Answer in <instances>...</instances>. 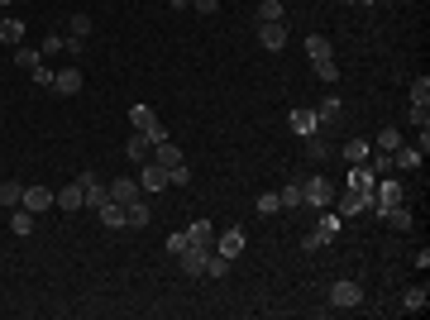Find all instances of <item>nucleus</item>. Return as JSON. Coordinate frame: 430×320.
<instances>
[{
    "instance_id": "obj_1",
    "label": "nucleus",
    "mask_w": 430,
    "mask_h": 320,
    "mask_svg": "<svg viewBox=\"0 0 430 320\" xmlns=\"http://www.w3.org/2000/svg\"><path fill=\"white\" fill-rule=\"evenodd\" d=\"M401 201H406V187H401V182H392V177H378V182H373V210H378V220L387 210H397Z\"/></svg>"
},
{
    "instance_id": "obj_2",
    "label": "nucleus",
    "mask_w": 430,
    "mask_h": 320,
    "mask_svg": "<svg viewBox=\"0 0 430 320\" xmlns=\"http://www.w3.org/2000/svg\"><path fill=\"white\" fill-rule=\"evenodd\" d=\"M330 306H334V311H359V306H364V287H359L354 277L330 282Z\"/></svg>"
},
{
    "instance_id": "obj_3",
    "label": "nucleus",
    "mask_w": 430,
    "mask_h": 320,
    "mask_svg": "<svg viewBox=\"0 0 430 320\" xmlns=\"http://www.w3.org/2000/svg\"><path fill=\"white\" fill-rule=\"evenodd\" d=\"M77 187H81V206H86V210H101L106 201H111L106 182H101L96 172H77Z\"/></svg>"
},
{
    "instance_id": "obj_4",
    "label": "nucleus",
    "mask_w": 430,
    "mask_h": 320,
    "mask_svg": "<svg viewBox=\"0 0 430 320\" xmlns=\"http://www.w3.org/2000/svg\"><path fill=\"white\" fill-rule=\"evenodd\" d=\"M129 120H134V129H139L143 139H148V144H158V139H168V129H163V120L153 110H148V105H134V110H129Z\"/></svg>"
},
{
    "instance_id": "obj_5",
    "label": "nucleus",
    "mask_w": 430,
    "mask_h": 320,
    "mask_svg": "<svg viewBox=\"0 0 430 320\" xmlns=\"http://www.w3.org/2000/svg\"><path fill=\"white\" fill-rule=\"evenodd\" d=\"M302 196H306V206L330 210V201H334V182H330V177H311V182H302Z\"/></svg>"
},
{
    "instance_id": "obj_6",
    "label": "nucleus",
    "mask_w": 430,
    "mask_h": 320,
    "mask_svg": "<svg viewBox=\"0 0 430 320\" xmlns=\"http://www.w3.org/2000/svg\"><path fill=\"white\" fill-rule=\"evenodd\" d=\"M330 206L339 210V215H364V210H373V192H354V187H344Z\"/></svg>"
},
{
    "instance_id": "obj_7",
    "label": "nucleus",
    "mask_w": 430,
    "mask_h": 320,
    "mask_svg": "<svg viewBox=\"0 0 430 320\" xmlns=\"http://www.w3.org/2000/svg\"><path fill=\"white\" fill-rule=\"evenodd\" d=\"M244 249H249V234H244L239 224H230V229H220V234H215V254H225L230 263H235Z\"/></svg>"
},
{
    "instance_id": "obj_8",
    "label": "nucleus",
    "mask_w": 430,
    "mask_h": 320,
    "mask_svg": "<svg viewBox=\"0 0 430 320\" xmlns=\"http://www.w3.org/2000/svg\"><path fill=\"white\" fill-rule=\"evenodd\" d=\"M187 249H196V254H210V249H215V224H210V220H191Z\"/></svg>"
},
{
    "instance_id": "obj_9",
    "label": "nucleus",
    "mask_w": 430,
    "mask_h": 320,
    "mask_svg": "<svg viewBox=\"0 0 430 320\" xmlns=\"http://www.w3.org/2000/svg\"><path fill=\"white\" fill-rule=\"evenodd\" d=\"M163 187H173V182H168V167H158L153 158L139 162V192H163Z\"/></svg>"
},
{
    "instance_id": "obj_10",
    "label": "nucleus",
    "mask_w": 430,
    "mask_h": 320,
    "mask_svg": "<svg viewBox=\"0 0 430 320\" xmlns=\"http://www.w3.org/2000/svg\"><path fill=\"white\" fill-rule=\"evenodd\" d=\"M106 192H111L115 206H129V201H139V177H115Z\"/></svg>"
},
{
    "instance_id": "obj_11",
    "label": "nucleus",
    "mask_w": 430,
    "mask_h": 320,
    "mask_svg": "<svg viewBox=\"0 0 430 320\" xmlns=\"http://www.w3.org/2000/svg\"><path fill=\"white\" fill-rule=\"evenodd\" d=\"M339 229H344V215H339V210H325V215H320V224L311 229V234H316L320 244H334V239H339Z\"/></svg>"
},
{
    "instance_id": "obj_12",
    "label": "nucleus",
    "mask_w": 430,
    "mask_h": 320,
    "mask_svg": "<svg viewBox=\"0 0 430 320\" xmlns=\"http://www.w3.org/2000/svg\"><path fill=\"white\" fill-rule=\"evenodd\" d=\"M373 182H378V172H373L368 162H349V177H344V187H354V192H373Z\"/></svg>"
},
{
    "instance_id": "obj_13",
    "label": "nucleus",
    "mask_w": 430,
    "mask_h": 320,
    "mask_svg": "<svg viewBox=\"0 0 430 320\" xmlns=\"http://www.w3.org/2000/svg\"><path fill=\"white\" fill-rule=\"evenodd\" d=\"M258 43L268 53H282L287 48V24H258Z\"/></svg>"
},
{
    "instance_id": "obj_14",
    "label": "nucleus",
    "mask_w": 430,
    "mask_h": 320,
    "mask_svg": "<svg viewBox=\"0 0 430 320\" xmlns=\"http://www.w3.org/2000/svg\"><path fill=\"white\" fill-rule=\"evenodd\" d=\"M287 129H292L297 139H306V134H316L320 129V120H316V110H292L287 115Z\"/></svg>"
},
{
    "instance_id": "obj_15",
    "label": "nucleus",
    "mask_w": 430,
    "mask_h": 320,
    "mask_svg": "<svg viewBox=\"0 0 430 320\" xmlns=\"http://www.w3.org/2000/svg\"><path fill=\"white\" fill-rule=\"evenodd\" d=\"M53 206H58V210H67V215H77V210H81V187H77V182L58 187V192H53Z\"/></svg>"
},
{
    "instance_id": "obj_16",
    "label": "nucleus",
    "mask_w": 430,
    "mask_h": 320,
    "mask_svg": "<svg viewBox=\"0 0 430 320\" xmlns=\"http://www.w3.org/2000/svg\"><path fill=\"white\" fill-rule=\"evenodd\" d=\"M24 210H34V215H43V210H53V192L48 187H24V201H19Z\"/></svg>"
},
{
    "instance_id": "obj_17",
    "label": "nucleus",
    "mask_w": 430,
    "mask_h": 320,
    "mask_svg": "<svg viewBox=\"0 0 430 320\" xmlns=\"http://www.w3.org/2000/svg\"><path fill=\"white\" fill-rule=\"evenodd\" d=\"M81 91V72L77 67H63L58 77H53V96H77Z\"/></svg>"
},
{
    "instance_id": "obj_18",
    "label": "nucleus",
    "mask_w": 430,
    "mask_h": 320,
    "mask_svg": "<svg viewBox=\"0 0 430 320\" xmlns=\"http://www.w3.org/2000/svg\"><path fill=\"white\" fill-rule=\"evenodd\" d=\"M125 158H129V162H148V158H153V144L143 139L139 129H134V134L125 139Z\"/></svg>"
},
{
    "instance_id": "obj_19",
    "label": "nucleus",
    "mask_w": 430,
    "mask_h": 320,
    "mask_svg": "<svg viewBox=\"0 0 430 320\" xmlns=\"http://www.w3.org/2000/svg\"><path fill=\"white\" fill-rule=\"evenodd\" d=\"M421 158H426V153H421L416 144H401V148H392V167H401V172L421 167Z\"/></svg>"
},
{
    "instance_id": "obj_20",
    "label": "nucleus",
    "mask_w": 430,
    "mask_h": 320,
    "mask_svg": "<svg viewBox=\"0 0 430 320\" xmlns=\"http://www.w3.org/2000/svg\"><path fill=\"white\" fill-rule=\"evenodd\" d=\"M153 162H158V167H177V162H182V148H177L173 139H158V144H153Z\"/></svg>"
},
{
    "instance_id": "obj_21",
    "label": "nucleus",
    "mask_w": 430,
    "mask_h": 320,
    "mask_svg": "<svg viewBox=\"0 0 430 320\" xmlns=\"http://www.w3.org/2000/svg\"><path fill=\"white\" fill-rule=\"evenodd\" d=\"M177 268L187 272V277H206V254L187 249V254H177Z\"/></svg>"
},
{
    "instance_id": "obj_22",
    "label": "nucleus",
    "mask_w": 430,
    "mask_h": 320,
    "mask_svg": "<svg viewBox=\"0 0 430 320\" xmlns=\"http://www.w3.org/2000/svg\"><path fill=\"white\" fill-rule=\"evenodd\" d=\"M426 301H430V291H426V282H416V287H406L401 291V311H426Z\"/></svg>"
},
{
    "instance_id": "obj_23",
    "label": "nucleus",
    "mask_w": 430,
    "mask_h": 320,
    "mask_svg": "<svg viewBox=\"0 0 430 320\" xmlns=\"http://www.w3.org/2000/svg\"><path fill=\"white\" fill-rule=\"evenodd\" d=\"M34 220H39L34 210L15 206V210H10V234H19V239H24V234H34Z\"/></svg>"
},
{
    "instance_id": "obj_24",
    "label": "nucleus",
    "mask_w": 430,
    "mask_h": 320,
    "mask_svg": "<svg viewBox=\"0 0 430 320\" xmlns=\"http://www.w3.org/2000/svg\"><path fill=\"white\" fill-rule=\"evenodd\" d=\"M392 148H401V129L397 125H382L378 139H373V153H392Z\"/></svg>"
},
{
    "instance_id": "obj_25",
    "label": "nucleus",
    "mask_w": 430,
    "mask_h": 320,
    "mask_svg": "<svg viewBox=\"0 0 430 320\" xmlns=\"http://www.w3.org/2000/svg\"><path fill=\"white\" fill-rule=\"evenodd\" d=\"M258 24H287L282 0H258Z\"/></svg>"
},
{
    "instance_id": "obj_26",
    "label": "nucleus",
    "mask_w": 430,
    "mask_h": 320,
    "mask_svg": "<svg viewBox=\"0 0 430 320\" xmlns=\"http://www.w3.org/2000/svg\"><path fill=\"white\" fill-rule=\"evenodd\" d=\"M96 220L106 224V229H125V206H115V201H106V206L96 210Z\"/></svg>"
},
{
    "instance_id": "obj_27",
    "label": "nucleus",
    "mask_w": 430,
    "mask_h": 320,
    "mask_svg": "<svg viewBox=\"0 0 430 320\" xmlns=\"http://www.w3.org/2000/svg\"><path fill=\"white\" fill-rule=\"evenodd\" d=\"M339 115H344V100H339V96H325V100L316 105V120H320V125H334Z\"/></svg>"
},
{
    "instance_id": "obj_28",
    "label": "nucleus",
    "mask_w": 430,
    "mask_h": 320,
    "mask_svg": "<svg viewBox=\"0 0 430 320\" xmlns=\"http://www.w3.org/2000/svg\"><path fill=\"white\" fill-rule=\"evenodd\" d=\"M24 201V182H0V210H15Z\"/></svg>"
},
{
    "instance_id": "obj_29",
    "label": "nucleus",
    "mask_w": 430,
    "mask_h": 320,
    "mask_svg": "<svg viewBox=\"0 0 430 320\" xmlns=\"http://www.w3.org/2000/svg\"><path fill=\"white\" fill-rule=\"evenodd\" d=\"M306 58H311V63H320V58H334L330 38H325V33H311V38H306Z\"/></svg>"
},
{
    "instance_id": "obj_30",
    "label": "nucleus",
    "mask_w": 430,
    "mask_h": 320,
    "mask_svg": "<svg viewBox=\"0 0 430 320\" xmlns=\"http://www.w3.org/2000/svg\"><path fill=\"white\" fill-rule=\"evenodd\" d=\"M143 224H148V206H143V196H139V201L125 206V229H143Z\"/></svg>"
},
{
    "instance_id": "obj_31",
    "label": "nucleus",
    "mask_w": 430,
    "mask_h": 320,
    "mask_svg": "<svg viewBox=\"0 0 430 320\" xmlns=\"http://www.w3.org/2000/svg\"><path fill=\"white\" fill-rule=\"evenodd\" d=\"M277 201H282V210H302L306 196H302V182H287L282 192H277Z\"/></svg>"
},
{
    "instance_id": "obj_32",
    "label": "nucleus",
    "mask_w": 430,
    "mask_h": 320,
    "mask_svg": "<svg viewBox=\"0 0 430 320\" xmlns=\"http://www.w3.org/2000/svg\"><path fill=\"white\" fill-rule=\"evenodd\" d=\"M19 38H24V19L5 15V19H0V43H19Z\"/></svg>"
},
{
    "instance_id": "obj_33",
    "label": "nucleus",
    "mask_w": 430,
    "mask_h": 320,
    "mask_svg": "<svg viewBox=\"0 0 430 320\" xmlns=\"http://www.w3.org/2000/svg\"><path fill=\"white\" fill-rule=\"evenodd\" d=\"M373 158V144H368V139H349V144H344V162H368Z\"/></svg>"
},
{
    "instance_id": "obj_34",
    "label": "nucleus",
    "mask_w": 430,
    "mask_h": 320,
    "mask_svg": "<svg viewBox=\"0 0 430 320\" xmlns=\"http://www.w3.org/2000/svg\"><path fill=\"white\" fill-rule=\"evenodd\" d=\"M67 38H81V43H86V38H91V15H72L67 19Z\"/></svg>"
},
{
    "instance_id": "obj_35",
    "label": "nucleus",
    "mask_w": 430,
    "mask_h": 320,
    "mask_svg": "<svg viewBox=\"0 0 430 320\" xmlns=\"http://www.w3.org/2000/svg\"><path fill=\"white\" fill-rule=\"evenodd\" d=\"M316 67V77L325 81V86H334V81H339V63H334V58H320V63H311Z\"/></svg>"
},
{
    "instance_id": "obj_36",
    "label": "nucleus",
    "mask_w": 430,
    "mask_h": 320,
    "mask_svg": "<svg viewBox=\"0 0 430 320\" xmlns=\"http://www.w3.org/2000/svg\"><path fill=\"white\" fill-rule=\"evenodd\" d=\"M411 105L430 110V77H416V81H411Z\"/></svg>"
},
{
    "instance_id": "obj_37",
    "label": "nucleus",
    "mask_w": 430,
    "mask_h": 320,
    "mask_svg": "<svg viewBox=\"0 0 430 320\" xmlns=\"http://www.w3.org/2000/svg\"><path fill=\"white\" fill-rule=\"evenodd\" d=\"M306 158H316V162L330 158V148H325V139H320V129H316V134H306Z\"/></svg>"
},
{
    "instance_id": "obj_38",
    "label": "nucleus",
    "mask_w": 430,
    "mask_h": 320,
    "mask_svg": "<svg viewBox=\"0 0 430 320\" xmlns=\"http://www.w3.org/2000/svg\"><path fill=\"white\" fill-rule=\"evenodd\" d=\"M39 63H43V53H34V48H15V67H19V72H34Z\"/></svg>"
},
{
    "instance_id": "obj_39",
    "label": "nucleus",
    "mask_w": 430,
    "mask_h": 320,
    "mask_svg": "<svg viewBox=\"0 0 430 320\" xmlns=\"http://www.w3.org/2000/svg\"><path fill=\"white\" fill-rule=\"evenodd\" d=\"M225 272H230V258L210 249V254H206V277H225Z\"/></svg>"
},
{
    "instance_id": "obj_40",
    "label": "nucleus",
    "mask_w": 430,
    "mask_h": 320,
    "mask_svg": "<svg viewBox=\"0 0 430 320\" xmlns=\"http://www.w3.org/2000/svg\"><path fill=\"white\" fill-rule=\"evenodd\" d=\"M382 220L392 224V229H411V210H406V201H401L397 210H387V215H382Z\"/></svg>"
},
{
    "instance_id": "obj_41",
    "label": "nucleus",
    "mask_w": 430,
    "mask_h": 320,
    "mask_svg": "<svg viewBox=\"0 0 430 320\" xmlns=\"http://www.w3.org/2000/svg\"><path fill=\"white\" fill-rule=\"evenodd\" d=\"M277 210H282L277 192H263V196H258V215H277Z\"/></svg>"
},
{
    "instance_id": "obj_42",
    "label": "nucleus",
    "mask_w": 430,
    "mask_h": 320,
    "mask_svg": "<svg viewBox=\"0 0 430 320\" xmlns=\"http://www.w3.org/2000/svg\"><path fill=\"white\" fill-rule=\"evenodd\" d=\"M168 182H173V187H187V182H191V167H187V162L168 167Z\"/></svg>"
},
{
    "instance_id": "obj_43",
    "label": "nucleus",
    "mask_w": 430,
    "mask_h": 320,
    "mask_svg": "<svg viewBox=\"0 0 430 320\" xmlns=\"http://www.w3.org/2000/svg\"><path fill=\"white\" fill-rule=\"evenodd\" d=\"M63 48H67V33H48V38H43V48H39V53L48 58V53H63Z\"/></svg>"
},
{
    "instance_id": "obj_44",
    "label": "nucleus",
    "mask_w": 430,
    "mask_h": 320,
    "mask_svg": "<svg viewBox=\"0 0 430 320\" xmlns=\"http://www.w3.org/2000/svg\"><path fill=\"white\" fill-rule=\"evenodd\" d=\"M53 77H58V72H53V67H34V81H39V86H43V91H53Z\"/></svg>"
},
{
    "instance_id": "obj_45",
    "label": "nucleus",
    "mask_w": 430,
    "mask_h": 320,
    "mask_svg": "<svg viewBox=\"0 0 430 320\" xmlns=\"http://www.w3.org/2000/svg\"><path fill=\"white\" fill-rule=\"evenodd\" d=\"M406 120H411L416 129H430V110H421V105H411V110H406Z\"/></svg>"
},
{
    "instance_id": "obj_46",
    "label": "nucleus",
    "mask_w": 430,
    "mask_h": 320,
    "mask_svg": "<svg viewBox=\"0 0 430 320\" xmlns=\"http://www.w3.org/2000/svg\"><path fill=\"white\" fill-rule=\"evenodd\" d=\"M168 254H187V229H177V234H173V239H168Z\"/></svg>"
},
{
    "instance_id": "obj_47",
    "label": "nucleus",
    "mask_w": 430,
    "mask_h": 320,
    "mask_svg": "<svg viewBox=\"0 0 430 320\" xmlns=\"http://www.w3.org/2000/svg\"><path fill=\"white\" fill-rule=\"evenodd\" d=\"M191 10H196V15H215V10H220V0H191Z\"/></svg>"
},
{
    "instance_id": "obj_48",
    "label": "nucleus",
    "mask_w": 430,
    "mask_h": 320,
    "mask_svg": "<svg viewBox=\"0 0 430 320\" xmlns=\"http://www.w3.org/2000/svg\"><path fill=\"white\" fill-rule=\"evenodd\" d=\"M168 5H173V10H187V5H191V0H168Z\"/></svg>"
},
{
    "instance_id": "obj_49",
    "label": "nucleus",
    "mask_w": 430,
    "mask_h": 320,
    "mask_svg": "<svg viewBox=\"0 0 430 320\" xmlns=\"http://www.w3.org/2000/svg\"><path fill=\"white\" fill-rule=\"evenodd\" d=\"M349 5H359V10H368V5H373V0H349Z\"/></svg>"
},
{
    "instance_id": "obj_50",
    "label": "nucleus",
    "mask_w": 430,
    "mask_h": 320,
    "mask_svg": "<svg viewBox=\"0 0 430 320\" xmlns=\"http://www.w3.org/2000/svg\"><path fill=\"white\" fill-rule=\"evenodd\" d=\"M0 5H10V0H0Z\"/></svg>"
}]
</instances>
